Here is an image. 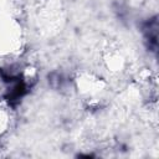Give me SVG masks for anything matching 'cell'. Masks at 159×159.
<instances>
[{"label":"cell","instance_id":"3957f363","mask_svg":"<svg viewBox=\"0 0 159 159\" xmlns=\"http://www.w3.org/2000/svg\"><path fill=\"white\" fill-rule=\"evenodd\" d=\"M9 125V114L5 111V108L0 107V135L6 130Z\"/></svg>","mask_w":159,"mask_h":159},{"label":"cell","instance_id":"7a4b0ae2","mask_svg":"<svg viewBox=\"0 0 159 159\" xmlns=\"http://www.w3.org/2000/svg\"><path fill=\"white\" fill-rule=\"evenodd\" d=\"M77 87L78 91H81V93L86 97L94 98L97 96H101L104 88V83L92 75H82L77 80Z\"/></svg>","mask_w":159,"mask_h":159},{"label":"cell","instance_id":"6da1fadb","mask_svg":"<svg viewBox=\"0 0 159 159\" xmlns=\"http://www.w3.org/2000/svg\"><path fill=\"white\" fill-rule=\"evenodd\" d=\"M22 45L20 24L10 15L0 12V61H5L19 52Z\"/></svg>","mask_w":159,"mask_h":159}]
</instances>
